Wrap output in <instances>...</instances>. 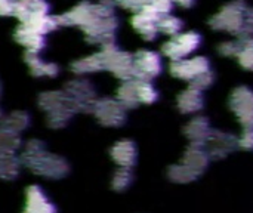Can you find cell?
<instances>
[{"label": "cell", "mask_w": 253, "mask_h": 213, "mask_svg": "<svg viewBox=\"0 0 253 213\" xmlns=\"http://www.w3.org/2000/svg\"><path fill=\"white\" fill-rule=\"evenodd\" d=\"M56 19L59 25L79 27L83 31L86 42L92 44H99L102 47L116 43L119 19L111 0H101L98 3L82 1L61 16H56Z\"/></svg>", "instance_id": "1"}, {"label": "cell", "mask_w": 253, "mask_h": 213, "mask_svg": "<svg viewBox=\"0 0 253 213\" xmlns=\"http://www.w3.org/2000/svg\"><path fill=\"white\" fill-rule=\"evenodd\" d=\"M22 163L34 173L49 178H59L68 172V165L64 159L52 156L44 151L40 141H30L22 153Z\"/></svg>", "instance_id": "2"}, {"label": "cell", "mask_w": 253, "mask_h": 213, "mask_svg": "<svg viewBox=\"0 0 253 213\" xmlns=\"http://www.w3.org/2000/svg\"><path fill=\"white\" fill-rule=\"evenodd\" d=\"M209 160H211V157H209L205 145L191 144L185 150L181 163L169 168L168 176L170 181L178 182V184H187V182L196 181L206 172V169L209 166Z\"/></svg>", "instance_id": "3"}, {"label": "cell", "mask_w": 253, "mask_h": 213, "mask_svg": "<svg viewBox=\"0 0 253 213\" xmlns=\"http://www.w3.org/2000/svg\"><path fill=\"white\" fill-rule=\"evenodd\" d=\"M248 7L249 6L243 0H234L231 3H227L215 15L209 18L211 28L218 31H227L240 37L246 19Z\"/></svg>", "instance_id": "4"}, {"label": "cell", "mask_w": 253, "mask_h": 213, "mask_svg": "<svg viewBox=\"0 0 253 213\" xmlns=\"http://www.w3.org/2000/svg\"><path fill=\"white\" fill-rule=\"evenodd\" d=\"M39 105L47 113L50 128H62L73 117L74 108L64 92H44L39 98Z\"/></svg>", "instance_id": "5"}, {"label": "cell", "mask_w": 253, "mask_h": 213, "mask_svg": "<svg viewBox=\"0 0 253 213\" xmlns=\"http://www.w3.org/2000/svg\"><path fill=\"white\" fill-rule=\"evenodd\" d=\"M104 70L113 73L122 82L133 79V55L117 47L116 43L101 47Z\"/></svg>", "instance_id": "6"}, {"label": "cell", "mask_w": 253, "mask_h": 213, "mask_svg": "<svg viewBox=\"0 0 253 213\" xmlns=\"http://www.w3.org/2000/svg\"><path fill=\"white\" fill-rule=\"evenodd\" d=\"M200 44H202V36L199 33L185 31L168 40L163 44L162 50H163V55L168 56L173 62V61L185 59L193 52H196L200 47Z\"/></svg>", "instance_id": "7"}, {"label": "cell", "mask_w": 253, "mask_h": 213, "mask_svg": "<svg viewBox=\"0 0 253 213\" xmlns=\"http://www.w3.org/2000/svg\"><path fill=\"white\" fill-rule=\"evenodd\" d=\"M74 111H92L96 101V90L87 80L70 82L62 90Z\"/></svg>", "instance_id": "8"}, {"label": "cell", "mask_w": 253, "mask_h": 213, "mask_svg": "<svg viewBox=\"0 0 253 213\" xmlns=\"http://www.w3.org/2000/svg\"><path fill=\"white\" fill-rule=\"evenodd\" d=\"M230 108L245 129L253 128V90L251 87H236L230 95Z\"/></svg>", "instance_id": "9"}, {"label": "cell", "mask_w": 253, "mask_h": 213, "mask_svg": "<svg viewBox=\"0 0 253 213\" xmlns=\"http://www.w3.org/2000/svg\"><path fill=\"white\" fill-rule=\"evenodd\" d=\"M163 70L162 58L157 52L142 49L133 55V79L151 82Z\"/></svg>", "instance_id": "10"}, {"label": "cell", "mask_w": 253, "mask_h": 213, "mask_svg": "<svg viewBox=\"0 0 253 213\" xmlns=\"http://www.w3.org/2000/svg\"><path fill=\"white\" fill-rule=\"evenodd\" d=\"M96 120L110 128L122 126L126 122V108L117 101L111 98H101L96 99L92 108Z\"/></svg>", "instance_id": "11"}, {"label": "cell", "mask_w": 253, "mask_h": 213, "mask_svg": "<svg viewBox=\"0 0 253 213\" xmlns=\"http://www.w3.org/2000/svg\"><path fill=\"white\" fill-rule=\"evenodd\" d=\"M169 70L173 77L185 82H193L197 76L211 71V61L206 56L185 58L181 61H173Z\"/></svg>", "instance_id": "12"}, {"label": "cell", "mask_w": 253, "mask_h": 213, "mask_svg": "<svg viewBox=\"0 0 253 213\" xmlns=\"http://www.w3.org/2000/svg\"><path fill=\"white\" fill-rule=\"evenodd\" d=\"M211 159H224L231 154L239 145L237 138L228 132L222 130H212L206 142L203 144Z\"/></svg>", "instance_id": "13"}, {"label": "cell", "mask_w": 253, "mask_h": 213, "mask_svg": "<svg viewBox=\"0 0 253 213\" xmlns=\"http://www.w3.org/2000/svg\"><path fill=\"white\" fill-rule=\"evenodd\" d=\"M24 213H56V208L40 187L31 185L25 193Z\"/></svg>", "instance_id": "14"}, {"label": "cell", "mask_w": 253, "mask_h": 213, "mask_svg": "<svg viewBox=\"0 0 253 213\" xmlns=\"http://www.w3.org/2000/svg\"><path fill=\"white\" fill-rule=\"evenodd\" d=\"M15 40L22 44L25 47V52H31V53H40L44 46H46V37L30 30L28 27L19 24L13 33Z\"/></svg>", "instance_id": "15"}, {"label": "cell", "mask_w": 253, "mask_h": 213, "mask_svg": "<svg viewBox=\"0 0 253 213\" xmlns=\"http://www.w3.org/2000/svg\"><path fill=\"white\" fill-rule=\"evenodd\" d=\"M49 12H50V6L46 0H40V1L16 0L13 16H16L21 22H25L33 18L49 15Z\"/></svg>", "instance_id": "16"}, {"label": "cell", "mask_w": 253, "mask_h": 213, "mask_svg": "<svg viewBox=\"0 0 253 213\" xmlns=\"http://www.w3.org/2000/svg\"><path fill=\"white\" fill-rule=\"evenodd\" d=\"M110 154L120 168H126V169H130L136 163V157H138L136 145L129 139H123L114 144Z\"/></svg>", "instance_id": "17"}, {"label": "cell", "mask_w": 253, "mask_h": 213, "mask_svg": "<svg viewBox=\"0 0 253 213\" xmlns=\"http://www.w3.org/2000/svg\"><path fill=\"white\" fill-rule=\"evenodd\" d=\"M205 105V96L203 92L194 89V87H188L185 90H182L178 98H176V107L182 114H194L197 111H200Z\"/></svg>", "instance_id": "18"}, {"label": "cell", "mask_w": 253, "mask_h": 213, "mask_svg": "<svg viewBox=\"0 0 253 213\" xmlns=\"http://www.w3.org/2000/svg\"><path fill=\"white\" fill-rule=\"evenodd\" d=\"M211 132H212V129H211L209 120L206 117H202V116L191 119L184 128V133L190 139L191 144H202L203 145L206 142V139L209 138Z\"/></svg>", "instance_id": "19"}, {"label": "cell", "mask_w": 253, "mask_h": 213, "mask_svg": "<svg viewBox=\"0 0 253 213\" xmlns=\"http://www.w3.org/2000/svg\"><path fill=\"white\" fill-rule=\"evenodd\" d=\"M157 19L148 16L144 12H135L130 24L133 27V30L145 40H154L159 34V27H157Z\"/></svg>", "instance_id": "20"}, {"label": "cell", "mask_w": 253, "mask_h": 213, "mask_svg": "<svg viewBox=\"0 0 253 213\" xmlns=\"http://www.w3.org/2000/svg\"><path fill=\"white\" fill-rule=\"evenodd\" d=\"M25 62L28 64L31 73L37 77H55L59 73V67L55 62H46L43 61L39 53L25 52L24 55Z\"/></svg>", "instance_id": "21"}, {"label": "cell", "mask_w": 253, "mask_h": 213, "mask_svg": "<svg viewBox=\"0 0 253 213\" xmlns=\"http://www.w3.org/2000/svg\"><path fill=\"white\" fill-rule=\"evenodd\" d=\"M71 70L76 74H84V73H95L104 70V58L101 50L96 53H92L89 56L80 58L76 62L71 64Z\"/></svg>", "instance_id": "22"}, {"label": "cell", "mask_w": 253, "mask_h": 213, "mask_svg": "<svg viewBox=\"0 0 253 213\" xmlns=\"http://www.w3.org/2000/svg\"><path fill=\"white\" fill-rule=\"evenodd\" d=\"M117 101L127 110V108H135L139 101H138V92H136V79H130L123 82L117 92Z\"/></svg>", "instance_id": "23"}, {"label": "cell", "mask_w": 253, "mask_h": 213, "mask_svg": "<svg viewBox=\"0 0 253 213\" xmlns=\"http://www.w3.org/2000/svg\"><path fill=\"white\" fill-rule=\"evenodd\" d=\"M173 3H175L173 0H147L144 3V6L141 7V10H138V12H144L148 16L159 21L162 16L172 13Z\"/></svg>", "instance_id": "24"}, {"label": "cell", "mask_w": 253, "mask_h": 213, "mask_svg": "<svg viewBox=\"0 0 253 213\" xmlns=\"http://www.w3.org/2000/svg\"><path fill=\"white\" fill-rule=\"evenodd\" d=\"M157 27H159V33H163L166 36H170V37H175L178 36L179 33H182V28H184V22L181 18L175 16V15H166V16H162L157 22Z\"/></svg>", "instance_id": "25"}, {"label": "cell", "mask_w": 253, "mask_h": 213, "mask_svg": "<svg viewBox=\"0 0 253 213\" xmlns=\"http://www.w3.org/2000/svg\"><path fill=\"white\" fill-rule=\"evenodd\" d=\"M136 92L139 104H153L159 99V92L151 82L136 80Z\"/></svg>", "instance_id": "26"}, {"label": "cell", "mask_w": 253, "mask_h": 213, "mask_svg": "<svg viewBox=\"0 0 253 213\" xmlns=\"http://www.w3.org/2000/svg\"><path fill=\"white\" fill-rule=\"evenodd\" d=\"M1 122H3L4 129L10 130L13 133H18L30 125V117H28V114H25L22 111H15V113L9 114L6 119H3Z\"/></svg>", "instance_id": "27"}, {"label": "cell", "mask_w": 253, "mask_h": 213, "mask_svg": "<svg viewBox=\"0 0 253 213\" xmlns=\"http://www.w3.org/2000/svg\"><path fill=\"white\" fill-rule=\"evenodd\" d=\"M19 138L18 133H13L7 129H0V157L12 156V153L18 148Z\"/></svg>", "instance_id": "28"}, {"label": "cell", "mask_w": 253, "mask_h": 213, "mask_svg": "<svg viewBox=\"0 0 253 213\" xmlns=\"http://www.w3.org/2000/svg\"><path fill=\"white\" fill-rule=\"evenodd\" d=\"M237 61L245 70L253 71V37L240 40V50L237 53Z\"/></svg>", "instance_id": "29"}, {"label": "cell", "mask_w": 253, "mask_h": 213, "mask_svg": "<svg viewBox=\"0 0 253 213\" xmlns=\"http://www.w3.org/2000/svg\"><path fill=\"white\" fill-rule=\"evenodd\" d=\"M19 173V163L12 156L0 157V178L1 179H13Z\"/></svg>", "instance_id": "30"}, {"label": "cell", "mask_w": 253, "mask_h": 213, "mask_svg": "<svg viewBox=\"0 0 253 213\" xmlns=\"http://www.w3.org/2000/svg\"><path fill=\"white\" fill-rule=\"evenodd\" d=\"M133 181V175L130 172V169H126V168H120L116 173H114V178H113V188L116 191H125Z\"/></svg>", "instance_id": "31"}, {"label": "cell", "mask_w": 253, "mask_h": 213, "mask_svg": "<svg viewBox=\"0 0 253 213\" xmlns=\"http://www.w3.org/2000/svg\"><path fill=\"white\" fill-rule=\"evenodd\" d=\"M215 82V74L212 71H206L200 76H197L193 82H190V87H194L200 92H203L205 89L211 87Z\"/></svg>", "instance_id": "32"}, {"label": "cell", "mask_w": 253, "mask_h": 213, "mask_svg": "<svg viewBox=\"0 0 253 213\" xmlns=\"http://www.w3.org/2000/svg\"><path fill=\"white\" fill-rule=\"evenodd\" d=\"M240 50V40L234 42V40H227L218 44V52L222 56H237Z\"/></svg>", "instance_id": "33"}, {"label": "cell", "mask_w": 253, "mask_h": 213, "mask_svg": "<svg viewBox=\"0 0 253 213\" xmlns=\"http://www.w3.org/2000/svg\"><path fill=\"white\" fill-rule=\"evenodd\" d=\"M237 145L246 151H252L253 150V128L251 129H245L243 133L240 135V138H237Z\"/></svg>", "instance_id": "34"}, {"label": "cell", "mask_w": 253, "mask_h": 213, "mask_svg": "<svg viewBox=\"0 0 253 213\" xmlns=\"http://www.w3.org/2000/svg\"><path fill=\"white\" fill-rule=\"evenodd\" d=\"M249 37H253V7H248L245 25H243L242 34L239 39L243 40V39H249Z\"/></svg>", "instance_id": "35"}, {"label": "cell", "mask_w": 253, "mask_h": 213, "mask_svg": "<svg viewBox=\"0 0 253 213\" xmlns=\"http://www.w3.org/2000/svg\"><path fill=\"white\" fill-rule=\"evenodd\" d=\"M147 0H116L117 4H120L122 7L127 9V10H132V12H138L141 10V7L144 6Z\"/></svg>", "instance_id": "36"}, {"label": "cell", "mask_w": 253, "mask_h": 213, "mask_svg": "<svg viewBox=\"0 0 253 213\" xmlns=\"http://www.w3.org/2000/svg\"><path fill=\"white\" fill-rule=\"evenodd\" d=\"M16 0H0V15L1 16H13Z\"/></svg>", "instance_id": "37"}, {"label": "cell", "mask_w": 253, "mask_h": 213, "mask_svg": "<svg viewBox=\"0 0 253 213\" xmlns=\"http://www.w3.org/2000/svg\"><path fill=\"white\" fill-rule=\"evenodd\" d=\"M173 1H176V3H179L181 6H185V7H190L196 0H173Z\"/></svg>", "instance_id": "38"}, {"label": "cell", "mask_w": 253, "mask_h": 213, "mask_svg": "<svg viewBox=\"0 0 253 213\" xmlns=\"http://www.w3.org/2000/svg\"><path fill=\"white\" fill-rule=\"evenodd\" d=\"M0 92H1V86H0ZM3 120V116H1V110H0V122Z\"/></svg>", "instance_id": "39"}, {"label": "cell", "mask_w": 253, "mask_h": 213, "mask_svg": "<svg viewBox=\"0 0 253 213\" xmlns=\"http://www.w3.org/2000/svg\"><path fill=\"white\" fill-rule=\"evenodd\" d=\"M28 1H40V0H28Z\"/></svg>", "instance_id": "40"}]
</instances>
